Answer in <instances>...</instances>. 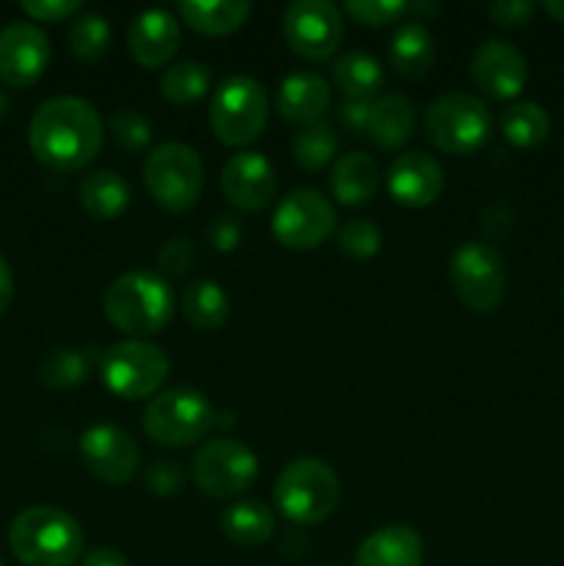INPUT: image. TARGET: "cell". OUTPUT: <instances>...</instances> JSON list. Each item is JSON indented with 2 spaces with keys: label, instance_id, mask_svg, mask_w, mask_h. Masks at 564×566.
<instances>
[{
  "label": "cell",
  "instance_id": "1",
  "mask_svg": "<svg viewBox=\"0 0 564 566\" xmlns=\"http://www.w3.org/2000/svg\"><path fill=\"white\" fill-rule=\"evenodd\" d=\"M103 119L83 97H50L33 111L28 147L33 158L53 171H77L103 149Z\"/></svg>",
  "mask_w": 564,
  "mask_h": 566
},
{
  "label": "cell",
  "instance_id": "2",
  "mask_svg": "<svg viewBox=\"0 0 564 566\" xmlns=\"http://www.w3.org/2000/svg\"><path fill=\"white\" fill-rule=\"evenodd\" d=\"M103 315L116 332L130 340H144L169 326L175 293L169 282L153 271H127L105 287Z\"/></svg>",
  "mask_w": 564,
  "mask_h": 566
},
{
  "label": "cell",
  "instance_id": "3",
  "mask_svg": "<svg viewBox=\"0 0 564 566\" xmlns=\"http://www.w3.org/2000/svg\"><path fill=\"white\" fill-rule=\"evenodd\" d=\"M83 542L77 520L59 506L22 509L9 525V551L22 566H75Z\"/></svg>",
  "mask_w": 564,
  "mask_h": 566
},
{
  "label": "cell",
  "instance_id": "4",
  "mask_svg": "<svg viewBox=\"0 0 564 566\" xmlns=\"http://www.w3.org/2000/svg\"><path fill=\"white\" fill-rule=\"evenodd\" d=\"M274 503L291 523L318 525L341 503V479L324 459L299 457L276 475Z\"/></svg>",
  "mask_w": 564,
  "mask_h": 566
},
{
  "label": "cell",
  "instance_id": "5",
  "mask_svg": "<svg viewBox=\"0 0 564 566\" xmlns=\"http://www.w3.org/2000/svg\"><path fill=\"white\" fill-rule=\"evenodd\" d=\"M97 370L111 396L122 401H142L158 396L169 379L171 363L164 348L155 343L127 337L100 352Z\"/></svg>",
  "mask_w": 564,
  "mask_h": 566
},
{
  "label": "cell",
  "instance_id": "6",
  "mask_svg": "<svg viewBox=\"0 0 564 566\" xmlns=\"http://www.w3.org/2000/svg\"><path fill=\"white\" fill-rule=\"evenodd\" d=\"M216 426V409L202 392L171 387L149 398L142 415V429L155 446L188 448L202 442Z\"/></svg>",
  "mask_w": 564,
  "mask_h": 566
},
{
  "label": "cell",
  "instance_id": "7",
  "mask_svg": "<svg viewBox=\"0 0 564 566\" xmlns=\"http://www.w3.org/2000/svg\"><path fill=\"white\" fill-rule=\"evenodd\" d=\"M144 186L155 205L169 213H186L199 202L205 188V166L194 147L169 142L155 147L142 166Z\"/></svg>",
  "mask_w": 564,
  "mask_h": 566
},
{
  "label": "cell",
  "instance_id": "8",
  "mask_svg": "<svg viewBox=\"0 0 564 566\" xmlns=\"http://www.w3.org/2000/svg\"><path fill=\"white\" fill-rule=\"evenodd\" d=\"M208 122L224 147L252 144L269 122V97L263 83L249 75L224 77L210 97Z\"/></svg>",
  "mask_w": 564,
  "mask_h": 566
},
{
  "label": "cell",
  "instance_id": "9",
  "mask_svg": "<svg viewBox=\"0 0 564 566\" xmlns=\"http://www.w3.org/2000/svg\"><path fill=\"white\" fill-rule=\"evenodd\" d=\"M431 147L446 155H473L492 133V114L481 97L464 92H448L429 105L424 119Z\"/></svg>",
  "mask_w": 564,
  "mask_h": 566
},
{
  "label": "cell",
  "instance_id": "10",
  "mask_svg": "<svg viewBox=\"0 0 564 566\" xmlns=\"http://www.w3.org/2000/svg\"><path fill=\"white\" fill-rule=\"evenodd\" d=\"M448 276L457 298L470 313L490 315L506 298V263L490 243L464 241L453 249Z\"/></svg>",
  "mask_w": 564,
  "mask_h": 566
},
{
  "label": "cell",
  "instance_id": "11",
  "mask_svg": "<svg viewBox=\"0 0 564 566\" xmlns=\"http://www.w3.org/2000/svg\"><path fill=\"white\" fill-rule=\"evenodd\" d=\"M191 479L202 495L227 501L254 484L258 457L232 437H216V440L202 442L199 451L194 453Z\"/></svg>",
  "mask_w": 564,
  "mask_h": 566
},
{
  "label": "cell",
  "instance_id": "12",
  "mask_svg": "<svg viewBox=\"0 0 564 566\" xmlns=\"http://www.w3.org/2000/svg\"><path fill=\"white\" fill-rule=\"evenodd\" d=\"M335 230V205L315 188H296V191L285 193L271 219L274 238L293 252L318 249Z\"/></svg>",
  "mask_w": 564,
  "mask_h": 566
},
{
  "label": "cell",
  "instance_id": "13",
  "mask_svg": "<svg viewBox=\"0 0 564 566\" xmlns=\"http://www.w3.org/2000/svg\"><path fill=\"white\" fill-rule=\"evenodd\" d=\"M282 33L299 59L326 61L346 33L343 9L330 0H293L282 17Z\"/></svg>",
  "mask_w": 564,
  "mask_h": 566
},
{
  "label": "cell",
  "instance_id": "14",
  "mask_svg": "<svg viewBox=\"0 0 564 566\" xmlns=\"http://www.w3.org/2000/svg\"><path fill=\"white\" fill-rule=\"evenodd\" d=\"M77 451H81L83 468L108 486L127 484L142 468L138 442L127 431L108 423L92 426V429L83 431Z\"/></svg>",
  "mask_w": 564,
  "mask_h": 566
},
{
  "label": "cell",
  "instance_id": "15",
  "mask_svg": "<svg viewBox=\"0 0 564 566\" xmlns=\"http://www.w3.org/2000/svg\"><path fill=\"white\" fill-rule=\"evenodd\" d=\"M50 39L33 22H11L0 31V83L28 88L44 75L50 64Z\"/></svg>",
  "mask_w": 564,
  "mask_h": 566
},
{
  "label": "cell",
  "instance_id": "16",
  "mask_svg": "<svg viewBox=\"0 0 564 566\" xmlns=\"http://www.w3.org/2000/svg\"><path fill=\"white\" fill-rule=\"evenodd\" d=\"M470 81L484 97L514 99L529 83V61L514 44L503 39H487L473 50Z\"/></svg>",
  "mask_w": 564,
  "mask_h": 566
},
{
  "label": "cell",
  "instance_id": "17",
  "mask_svg": "<svg viewBox=\"0 0 564 566\" xmlns=\"http://www.w3.org/2000/svg\"><path fill=\"white\" fill-rule=\"evenodd\" d=\"M221 193L232 208L243 213H260L276 197V175L274 166L265 155L236 153L221 169Z\"/></svg>",
  "mask_w": 564,
  "mask_h": 566
},
{
  "label": "cell",
  "instance_id": "18",
  "mask_svg": "<svg viewBox=\"0 0 564 566\" xmlns=\"http://www.w3.org/2000/svg\"><path fill=\"white\" fill-rule=\"evenodd\" d=\"M180 22L166 9H147L127 28V53L142 70L166 66L180 50Z\"/></svg>",
  "mask_w": 564,
  "mask_h": 566
},
{
  "label": "cell",
  "instance_id": "19",
  "mask_svg": "<svg viewBox=\"0 0 564 566\" xmlns=\"http://www.w3.org/2000/svg\"><path fill=\"white\" fill-rule=\"evenodd\" d=\"M387 191L404 208H429L442 193V166L426 153H404L387 169Z\"/></svg>",
  "mask_w": 564,
  "mask_h": 566
},
{
  "label": "cell",
  "instance_id": "20",
  "mask_svg": "<svg viewBox=\"0 0 564 566\" xmlns=\"http://www.w3.org/2000/svg\"><path fill=\"white\" fill-rule=\"evenodd\" d=\"M332 105V88L315 72H293L276 88V114L299 127L318 125Z\"/></svg>",
  "mask_w": 564,
  "mask_h": 566
},
{
  "label": "cell",
  "instance_id": "21",
  "mask_svg": "<svg viewBox=\"0 0 564 566\" xmlns=\"http://www.w3.org/2000/svg\"><path fill=\"white\" fill-rule=\"evenodd\" d=\"M354 566H424V539L409 525H385L359 542Z\"/></svg>",
  "mask_w": 564,
  "mask_h": 566
},
{
  "label": "cell",
  "instance_id": "22",
  "mask_svg": "<svg viewBox=\"0 0 564 566\" xmlns=\"http://www.w3.org/2000/svg\"><path fill=\"white\" fill-rule=\"evenodd\" d=\"M332 197L346 208H363L379 191V166L365 153H346L332 164Z\"/></svg>",
  "mask_w": 564,
  "mask_h": 566
},
{
  "label": "cell",
  "instance_id": "23",
  "mask_svg": "<svg viewBox=\"0 0 564 566\" xmlns=\"http://www.w3.org/2000/svg\"><path fill=\"white\" fill-rule=\"evenodd\" d=\"M387 59H390L396 75H401L404 81H420L435 64V36L424 22H401L390 36Z\"/></svg>",
  "mask_w": 564,
  "mask_h": 566
},
{
  "label": "cell",
  "instance_id": "24",
  "mask_svg": "<svg viewBox=\"0 0 564 566\" xmlns=\"http://www.w3.org/2000/svg\"><path fill=\"white\" fill-rule=\"evenodd\" d=\"M249 14H252L249 0H182L177 3V17L202 36H227L238 31Z\"/></svg>",
  "mask_w": 564,
  "mask_h": 566
},
{
  "label": "cell",
  "instance_id": "25",
  "mask_svg": "<svg viewBox=\"0 0 564 566\" xmlns=\"http://www.w3.org/2000/svg\"><path fill=\"white\" fill-rule=\"evenodd\" d=\"M415 133V105L401 94H385L370 103V122L365 136L382 149H401Z\"/></svg>",
  "mask_w": 564,
  "mask_h": 566
},
{
  "label": "cell",
  "instance_id": "26",
  "mask_svg": "<svg viewBox=\"0 0 564 566\" xmlns=\"http://www.w3.org/2000/svg\"><path fill=\"white\" fill-rule=\"evenodd\" d=\"M130 205V186L119 171L100 169L81 180V208L94 221H114Z\"/></svg>",
  "mask_w": 564,
  "mask_h": 566
},
{
  "label": "cell",
  "instance_id": "27",
  "mask_svg": "<svg viewBox=\"0 0 564 566\" xmlns=\"http://www.w3.org/2000/svg\"><path fill=\"white\" fill-rule=\"evenodd\" d=\"M276 520L265 503L238 501L221 514V534L238 547H260L274 536Z\"/></svg>",
  "mask_w": 564,
  "mask_h": 566
},
{
  "label": "cell",
  "instance_id": "28",
  "mask_svg": "<svg viewBox=\"0 0 564 566\" xmlns=\"http://www.w3.org/2000/svg\"><path fill=\"white\" fill-rule=\"evenodd\" d=\"M182 315L197 332H219L230 318V296L213 280H197L182 291Z\"/></svg>",
  "mask_w": 564,
  "mask_h": 566
},
{
  "label": "cell",
  "instance_id": "29",
  "mask_svg": "<svg viewBox=\"0 0 564 566\" xmlns=\"http://www.w3.org/2000/svg\"><path fill=\"white\" fill-rule=\"evenodd\" d=\"M332 77H335V86L352 99H374L379 88H385V70L379 59L363 50L341 55L332 66Z\"/></svg>",
  "mask_w": 564,
  "mask_h": 566
},
{
  "label": "cell",
  "instance_id": "30",
  "mask_svg": "<svg viewBox=\"0 0 564 566\" xmlns=\"http://www.w3.org/2000/svg\"><path fill=\"white\" fill-rule=\"evenodd\" d=\"M501 133L512 147L534 149L551 133V116L540 103H514L501 114Z\"/></svg>",
  "mask_w": 564,
  "mask_h": 566
},
{
  "label": "cell",
  "instance_id": "31",
  "mask_svg": "<svg viewBox=\"0 0 564 566\" xmlns=\"http://www.w3.org/2000/svg\"><path fill=\"white\" fill-rule=\"evenodd\" d=\"M88 379V357L81 348H50L39 363V381L50 390H72Z\"/></svg>",
  "mask_w": 564,
  "mask_h": 566
},
{
  "label": "cell",
  "instance_id": "32",
  "mask_svg": "<svg viewBox=\"0 0 564 566\" xmlns=\"http://www.w3.org/2000/svg\"><path fill=\"white\" fill-rule=\"evenodd\" d=\"M210 88V70L199 61H177L160 77V94L175 105H191Z\"/></svg>",
  "mask_w": 564,
  "mask_h": 566
},
{
  "label": "cell",
  "instance_id": "33",
  "mask_svg": "<svg viewBox=\"0 0 564 566\" xmlns=\"http://www.w3.org/2000/svg\"><path fill=\"white\" fill-rule=\"evenodd\" d=\"M293 160L307 171H321L335 160L337 155V133L335 127L318 122V125L302 127L291 142Z\"/></svg>",
  "mask_w": 564,
  "mask_h": 566
},
{
  "label": "cell",
  "instance_id": "34",
  "mask_svg": "<svg viewBox=\"0 0 564 566\" xmlns=\"http://www.w3.org/2000/svg\"><path fill=\"white\" fill-rule=\"evenodd\" d=\"M66 42H70V50L75 59L94 64V61L103 59L111 48L108 20H105L103 14H94V11L75 17L70 25V33H66Z\"/></svg>",
  "mask_w": 564,
  "mask_h": 566
},
{
  "label": "cell",
  "instance_id": "35",
  "mask_svg": "<svg viewBox=\"0 0 564 566\" xmlns=\"http://www.w3.org/2000/svg\"><path fill=\"white\" fill-rule=\"evenodd\" d=\"M108 130L127 153H144L153 142V122L138 108H116L108 119Z\"/></svg>",
  "mask_w": 564,
  "mask_h": 566
},
{
  "label": "cell",
  "instance_id": "36",
  "mask_svg": "<svg viewBox=\"0 0 564 566\" xmlns=\"http://www.w3.org/2000/svg\"><path fill=\"white\" fill-rule=\"evenodd\" d=\"M337 249L352 260L376 258L382 249V230L370 219H348L337 230Z\"/></svg>",
  "mask_w": 564,
  "mask_h": 566
},
{
  "label": "cell",
  "instance_id": "37",
  "mask_svg": "<svg viewBox=\"0 0 564 566\" xmlns=\"http://www.w3.org/2000/svg\"><path fill=\"white\" fill-rule=\"evenodd\" d=\"M343 11L359 25L385 28L401 20L409 11V3H404V0H346Z\"/></svg>",
  "mask_w": 564,
  "mask_h": 566
},
{
  "label": "cell",
  "instance_id": "38",
  "mask_svg": "<svg viewBox=\"0 0 564 566\" xmlns=\"http://www.w3.org/2000/svg\"><path fill=\"white\" fill-rule=\"evenodd\" d=\"M142 484L149 495L171 497L186 486V473H182L180 462H175V459H155V462L147 464V470H144Z\"/></svg>",
  "mask_w": 564,
  "mask_h": 566
},
{
  "label": "cell",
  "instance_id": "39",
  "mask_svg": "<svg viewBox=\"0 0 564 566\" xmlns=\"http://www.w3.org/2000/svg\"><path fill=\"white\" fill-rule=\"evenodd\" d=\"M158 269L166 276H186L197 263V249L188 238H169L164 247L158 249Z\"/></svg>",
  "mask_w": 564,
  "mask_h": 566
},
{
  "label": "cell",
  "instance_id": "40",
  "mask_svg": "<svg viewBox=\"0 0 564 566\" xmlns=\"http://www.w3.org/2000/svg\"><path fill=\"white\" fill-rule=\"evenodd\" d=\"M81 9V0H25V3H22V11H25L33 22L70 20V17L77 14Z\"/></svg>",
  "mask_w": 564,
  "mask_h": 566
},
{
  "label": "cell",
  "instance_id": "41",
  "mask_svg": "<svg viewBox=\"0 0 564 566\" xmlns=\"http://www.w3.org/2000/svg\"><path fill=\"white\" fill-rule=\"evenodd\" d=\"M534 11L536 6L529 3V0H495V3H490L487 14H490V20L495 22V25L520 28L525 25V22H531Z\"/></svg>",
  "mask_w": 564,
  "mask_h": 566
},
{
  "label": "cell",
  "instance_id": "42",
  "mask_svg": "<svg viewBox=\"0 0 564 566\" xmlns=\"http://www.w3.org/2000/svg\"><path fill=\"white\" fill-rule=\"evenodd\" d=\"M370 103L374 99H352L346 97L341 103V125L346 127L352 136H365L368 133V122H370Z\"/></svg>",
  "mask_w": 564,
  "mask_h": 566
},
{
  "label": "cell",
  "instance_id": "43",
  "mask_svg": "<svg viewBox=\"0 0 564 566\" xmlns=\"http://www.w3.org/2000/svg\"><path fill=\"white\" fill-rule=\"evenodd\" d=\"M208 241L216 252H236L241 247V227H238L236 219L230 216H219L213 219L208 230Z\"/></svg>",
  "mask_w": 564,
  "mask_h": 566
},
{
  "label": "cell",
  "instance_id": "44",
  "mask_svg": "<svg viewBox=\"0 0 564 566\" xmlns=\"http://www.w3.org/2000/svg\"><path fill=\"white\" fill-rule=\"evenodd\" d=\"M81 566H130L116 547H97L81 558Z\"/></svg>",
  "mask_w": 564,
  "mask_h": 566
},
{
  "label": "cell",
  "instance_id": "45",
  "mask_svg": "<svg viewBox=\"0 0 564 566\" xmlns=\"http://www.w3.org/2000/svg\"><path fill=\"white\" fill-rule=\"evenodd\" d=\"M11 298H14V274H11L9 260L0 254V315L9 310Z\"/></svg>",
  "mask_w": 564,
  "mask_h": 566
},
{
  "label": "cell",
  "instance_id": "46",
  "mask_svg": "<svg viewBox=\"0 0 564 566\" xmlns=\"http://www.w3.org/2000/svg\"><path fill=\"white\" fill-rule=\"evenodd\" d=\"M540 9L556 22H564V0H545V3H540Z\"/></svg>",
  "mask_w": 564,
  "mask_h": 566
},
{
  "label": "cell",
  "instance_id": "47",
  "mask_svg": "<svg viewBox=\"0 0 564 566\" xmlns=\"http://www.w3.org/2000/svg\"><path fill=\"white\" fill-rule=\"evenodd\" d=\"M9 108H11L9 97H6V92H0V122H3L6 116H9Z\"/></svg>",
  "mask_w": 564,
  "mask_h": 566
},
{
  "label": "cell",
  "instance_id": "48",
  "mask_svg": "<svg viewBox=\"0 0 564 566\" xmlns=\"http://www.w3.org/2000/svg\"><path fill=\"white\" fill-rule=\"evenodd\" d=\"M0 566H6V564H3V558H0Z\"/></svg>",
  "mask_w": 564,
  "mask_h": 566
},
{
  "label": "cell",
  "instance_id": "49",
  "mask_svg": "<svg viewBox=\"0 0 564 566\" xmlns=\"http://www.w3.org/2000/svg\"><path fill=\"white\" fill-rule=\"evenodd\" d=\"M562 296H564V287H562Z\"/></svg>",
  "mask_w": 564,
  "mask_h": 566
}]
</instances>
